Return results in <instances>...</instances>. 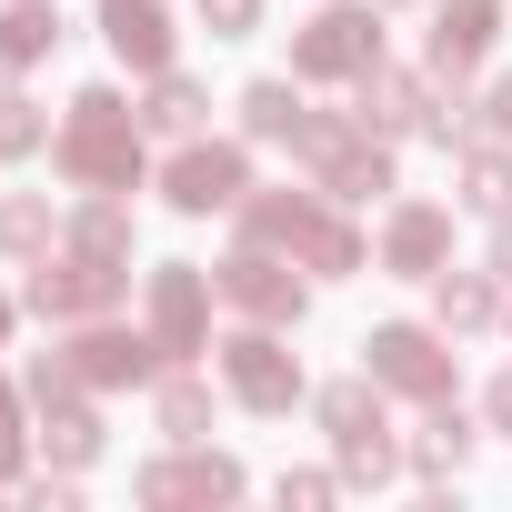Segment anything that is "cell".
<instances>
[{
	"label": "cell",
	"instance_id": "cell-1",
	"mask_svg": "<svg viewBox=\"0 0 512 512\" xmlns=\"http://www.w3.org/2000/svg\"><path fill=\"white\" fill-rule=\"evenodd\" d=\"M231 241H272V251H292V262L312 272V282H352V272H372V231L322 191V181H251L241 191V211H231Z\"/></svg>",
	"mask_w": 512,
	"mask_h": 512
},
{
	"label": "cell",
	"instance_id": "cell-2",
	"mask_svg": "<svg viewBox=\"0 0 512 512\" xmlns=\"http://www.w3.org/2000/svg\"><path fill=\"white\" fill-rule=\"evenodd\" d=\"M51 171L71 191H141L151 181V131H141V101L121 81H81L61 101V131H51Z\"/></svg>",
	"mask_w": 512,
	"mask_h": 512
},
{
	"label": "cell",
	"instance_id": "cell-3",
	"mask_svg": "<svg viewBox=\"0 0 512 512\" xmlns=\"http://www.w3.org/2000/svg\"><path fill=\"white\" fill-rule=\"evenodd\" d=\"M312 422L332 442V472L352 492H382L402 472V432H392V392L372 372H342V382H312Z\"/></svg>",
	"mask_w": 512,
	"mask_h": 512
},
{
	"label": "cell",
	"instance_id": "cell-4",
	"mask_svg": "<svg viewBox=\"0 0 512 512\" xmlns=\"http://www.w3.org/2000/svg\"><path fill=\"white\" fill-rule=\"evenodd\" d=\"M392 151H402V141L362 131L352 111H302V131H292L302 181H322L332 201H392V191H402V161H392Z\"/></svg>",
	"mask_w": 512,
	"mask_h": 512
},
{
	"label": "cell",
	"instance_id": "cell-5",
	"mask_svg": "<svg viewBox=\"0 0 512 512\" xmlns=\"http://www.w3.org/2000/svg\"><path fill=\"white\" fill-rule=\"evenodd\" d=\"M392 41H382V0H322V11L292 31V81L302 91H352L362 71H382Z\"/></svg>",
	"mask_w": 512,
	"mask_h": 512
},
{
	"label": "cell",
	"instance_id": "cell-6",
	"mask_svg": "<svg viewBox=\"0 0 512 512\" xmlns=\"http://www.w3.org/2000/svg\"><path fill=\"white\" fill-rule=\"evenodd\" d=\"M211 372H221V392H231L241 412H262V422H282L292 402H312V372H302L292 332H272V322H231V332L211 342Z\"/></svg>",
	"mask_w": 512,
	"mask_h": 512
},
{
	"label": "cell",
	"instance_id": "cell-7",
	"mask_svg": "<svg viewBox=\"0 0 512 512\" xmlns=\"http://www.w3.org/2000/svg\"><path fill=\"white\" fill-rule=\"evenodd\" d=\"M121 302H131V262H111V251H71V241H51L41 262H31V282H21V312L51 322V332L101 322V312H121Z\"/></svg>",
	"mask_w": 512,
	"mask_h": 512
},
{
	"label": "cell",
	"instance_id": "cell-8",
	"mask_svg": "<svg viewBox=\"0 0 512 512\" xmlns=\"http://www.w3.org/2000/svg\"><path fill=\"white\" fill-rule=\"evenodd\" d=\"M211 282H221V312L231 322H272V332H302L312 322V272L292 262V251H272V241H231L211 262Z\"/></svg>",
	"mask_w": 512,
	"mask_h": 512
},
{
	"label": "cell",
	"instance_id": "cell-9",
	"mask_svg": "<svg viewBox=\"0 0 512 512\" xmlns=\"http://www.w3.org/2000/svg\"><path fill=\"white\" fill-rule=\"evenodd\" d=\"M362 372L392 392V402H452L462 392V362H452V332L442 322H372L362 332Z\"/></svg>",
	"mask_w": 512,
	"mask_h": 512
},
{
	"label": "cell",
	"instance_id": "cell-10",
	"mask_svg": "<svg viewBox=\"0 0 512 512\" xmlns=\"http://www.w3.org/2000/svg\"><path fill=\"white\" fill-rule=\"evenodd\" d=\"M151 191H161L181 221L241 211V191H251V141H241V131H191V141H171V161H161Z\"/></svg>",
	"mask_w": 512,
	"mask_h": 512
},
{
	"label": "cell",
	"instance_id": "cell-11",
	"mask_svg": "<svg viewBox=\"0 0 512 512\" xmlns=\"http://www.w3.org/2000/svg\"><path fill=\"white\" fill-rule=\"evenodd\" d=\"M211 302H221V282L201 272V262H151L141 272V322H151V342H161V362H201L221 332H211Z\"/></svg>",
	"mask_w": 512,
	"mask_h": 512
},
{
	"label": "cell",
	"instance_id": "cell-12",
	"mask_svg": "<svg viewBox=\"0 0 512 512\" xmlns=\"http://www.w3.org/2000/svg\"><path fill=\"white\" fill-rule=\"evenodd\" d=\"M131 492H141L151 512H181V502H201V512H211V502H241V492H251V472H241L231 452H211V442H161V452L131 472Z\"/></svg>",
	"mask_w": 512,
	"mask_h": 512
},
{
	"label": "cell",
	"instance_id": "cell-13",
	"mask_svg": "<svg viewBox=\"0 0 512 512\" xmlns=\"http://www.w3.org/2000/svg\"><path fill=\"white\" fill-rule=\"evenodd\" d=\"M442 262H452V201H422V191L382 201V231H372V272H382V282H432Z\"/></svg>",
	"mask_w": 512,
	"mask_h": 512
},
{
	"label": "cell",
	"instance_id": "cell-14",
	"mask_svg": "<svg viewBox=\"0 0 512 512\" xmlns=\"http://www.w3.org/2000/svg\"><path fill=\"white\" fill-rule=\"evenodd\" d=\"M61 342H71V362H81V382H91V392H151V382L171 372V362H161V342H151V322L131 332L121 312H101V322H71Z\"/></svg>",
	"mask_w": 512,
	"mask_h": 512
},
{
	"label": "cell",
	"instance_id": "cell-15",
	"mask_svg": "<svg viewBox=\"0 0 512 512\" xmlns=\"http://www.w3.org/2000/svg\"><path fill=\"white\" fill-rule=\"evenodd\" d=\"M512 11L502 0H432V31H422V71H482L502 51Z\"/></svg>",
	"mask_w": 512,
	"mask_h": 512
},
{
	"label": "cell",
	"instance_id": "cell-16",
	"mask_svg": "<svg viewBox=\"0 0 512 512\" xmlns=\"http://www.w3.org/2000/svg\"><path fill=\"white\" fill-rule=\"evenodd\" d=\"M101 51L131 71V81H151V71H171L181 61V31H171V0H101Z\"/></svg>",
	"mask_w": 512,
	"mask_h": 512
},
{
	"label": "cell",
	"instance_id": "cell-17",
	"mask_svg": "<svg viewBox=\"0 0 512 512\" xmlns=\"http://www.w3.org/2000/svg\"><path fill=\"white\" fill-rule=\"evenodd\" d=\"M482 442H492V432H482V412H462V392H452V402H422V432H402V472L462 482V462H472Z\"/></svg>",
	"mask_w": 512,
	"mask_h": 512
},
{
	"label": "cell",
	"instance_id": "cell-18",
	"mask_svg": "<svg viewBox=\"0 0 512 512\" xmlns=\"http://www.w3.org/2000/svg\"><path fill=\"white\" fill-rule=\"evenodd\" d=\"M422 111H432V71L382 61V71H362V81H352V121H362V131H382V141H422Z\"/></svg>",
	"mask_w": 512,
	"mask_h": 512
},
{
	"label": "cell",
	"instance_id": "cell-19",
	"mask_svg": "<svg viewBox=\"0 0 512 512\" xmlns=\"http://www.w3.org/2000/svg\"><path fill=\"white\" fill-rule=\"evenodd\" d=\"M422 292H432V322H442L452 342H482V332H502V302H512L492 262H482V272H462V262H442V272H432Z\"/></svg>",
	"mask_w": 512,
	"mask_h": 512
},
{
	"label": "cell",
	"instance_id": "cell-20",
	"mask_svg": "<svg viewBox=\"0 0 512 512\" xmlns=\"http://www.w3.org/2000/svg\"><path fill=\"white\" fill-rule=\"evenodd\" d=\"M31 422H41V462H61V472H91V462L111 452L101 392H61V402H31Z\"/></svg>",
	"mask_w": 512,
	"mask_h": 512
},
{
	"label": "cell",
	"instance_id": "cell-21",
	"mask_svg": "<svg viewBox=\"0 0 512 512\" xmlns=\"http://www.w3.org/2000/svg\"><path fill=\"white\" fill-rule=\"evenodd\" d=\"M302 111H312V101H302L292 71H262V81H241V91H231V131H241L251 151H292Z\"/></svg>",
	"mask_w": 512,
	"mask_h": 512
},
{
	"label": "cell",
	"instance_id": "cell-22",
	"mask_svg": "<svg viewBox=\"0 0 512 512\" xmlns=\"http://www.w3.org/2000/svg\"><path fill=\"white\" fill-rule=\"evenodd\" d=\"M452 211H472V221H502V211H512V141L472 131V141L452 151Z\"/></svg>",
	"mask_w": 512,
	"mask_h": 512
},
{
	"label": "cell",
	"instance_id": "cell-23",
	"mask_svg": "<svg viewBox=\"0 0 512 512\" xmlns=\"http://www.w3.org/2000/svg\"><path fill=\"white\" fill-rule=\"evenodd\" d=\"M61 41H71L61 0H0V81H31Z\"/></svg>",
	"mask_w": 512,
	"mask_h": 512
},
{
	"label": "cell",
	"instance_id": "cell-24",
	"mask_svg": "<svg viewBox=\"0 0 512 512\" xmlns=\"http://www.w3.org/2000/svg\"><path fill=\"white\" fill-rule=\"evenodd\" d=\"M141 131H151V141H191V131H211V81L181 71V61L151 71V81H141Z\"/></svg>",
	"mask_w": 512,
	"mask_h": 512
},
{
	"label": "cell",
	"instance_id": "cell-25",
	"mask_svg": "<svg viewBox=\"0 0 512 512\" xmlns=\"http://www.w3.org/2000/svg\"><path fill=\"white\" fill-rule=\"evenodd\" d=\"M231 392H211L201 382V362H171L161 382H151V432L161 442H211V412H221Z\"/></svg>",
	"mask_w": 512,
	"mask_h": 512
},
{
	"label": "cell",
	"instance_id": "cell-26",
	"mask_svg": "<svg viewBox=\"0 0 512 512\" xmlns=\"http://www.w3.org/2000/svg\"><path fill=\"white\" fill-rule=\"evenodd\" d=\"M61 241L71 251H111V262H131V191H81L61 211Z\"/></svg>",
	"mask_w": 512,
	"mask_h": 512
},
{
	"label": "cell",
	"instance_id": "cell-27",
	"mask_svg": "<svg viewBox=\"0 0 512 512\" xmlns=\"http://www.w3.org/2000/svg\"><path fill=\"white\" fill-rule=\"evenodd\" d=\"M61 241V211H51V191H0V262H41V251Z\"/></svg>",
	"mask_w": 512,
	"mask_h": 512
},
{
	"label": "cell",
	"instance_id": "cell-28",
	"mask_svg": "<svg viewBox=\"0 0 512 512\" xmlns=\"http://www.w3.org/2000/svg\"><path fill=\"white\" fill-rule=\"evenodd\" d=\"M51 131H61V121L31 101V81H0V161H41Z\"/></svg>",
	"mask_w": 512,
	"mask_h": 512
},
{
	"label": "cell",
	"instance_id": "cell-29",
	"mask_svg": "<svg viewBox=\"0 0 512 512\" xmlns=\"http://www.w3.org/2000/svg\"><path fill=\"white\" fill-rule=\"evenodd\" d=\"M31 452H41V422H31V392L0 372V492H11L21 472H31Z\"/></svg>",
	"mask_w": 512,
	"mask_h": 512
},
{
	"label": "cell",
	"instance_id": "cell-30",
	"mask_svg": "<svg viewBox=\"0 0 512 512\" xmlns=\"http://www.w3.org/2000/svg\"><path fill=\"white\" fill-rule=\"evenodd\" d=\"M272 492H282V512H322V502H342L352 482H342V472H312V462H292Z\"/></svg>",
	"mask_w": 512,
	"mask_h": 512
},
{
	"label": "cell",
	"instance_id": "cell-31",
	"mask_svg": "<svg viewBox=\"0 0 512 512\" xmlns=\"http://www.w3.org/2000/svg\"><path fill=\"white\" fill-rule=\"evenodd\" d=\"M191 11H201V31H211V41H251L272 0H191Z\"/></svg>",
	"mask_w": 512,
	"mask_h": 512
},
{
	"label": "cell",
	"instance_id": "cell-32",
	"mask_svg": "<svg viewBox=\"0 0 512 512\" xmlns=\"http://www.w3.org/2000/svg\"><path fill=\"white\" fill-rule=\"evenodd\" d=\"M482 432H492V442H512V362L482 382Z\"/></svg>",
	"mask_w": 512,
	"mask_h": 512
},
{
	"label": "cell",
	"instance_id": "cell-33",
	"mask_svg": "<svg viewBox=\"0 0 512 512\" xmlns=\"http://www.w3.org/2000/svg\"><path fill=\"white\" fill-rule=\"evenodd\" d=\"M482 131H492V141H512V71H502V81H482Z\"/></svg>",
	"mask_w": 512,
	"mask_h": 512
},
{
	"label": "cell",
	"instance_id": "cell-34",
	"mask_svg": "<svg viewBox=\"0 0 512 512\" xmlns=\"http://www.w3.org/2000/svg\"><path fill=\"white\" fill-rule=\"evenodd\" d=\"M492 272H502V282H512V211H502V221H492Z\"/></svg>",
	"mask_w": 512,
	"mask_h": 512
},
{
	"label": "cell",
	"instance_id": "cell-35",
	"mask_svg": "<svg viewBox=\"0 0 512 512\" xmlns=\"http://www.w3.org/2000/svg\"><path fill=\"white\" fill-rule=\"evenodd\" d=\"M11 332H21V292H0V352H11Z\"/></svg>",
	"mask_w": 512,
	"mask_h": 512
},
{
	"label": "cell",
	"instance_id": "cell-36",
	"mask_svg": "<svg viewBox=\"0 0 512 512\" xmlns=\"http://www.w3.org/2000/svg\"><path fill=\"white\" fill-rule=\"evenodd\" d=\"M382 11H432V0H382Z\"/></svg>",
	"mask_w": 512,
	"mask_h": 512
},
{
	"label": "cell",
	"instance_id": "cell-37",
	"mask_svg": "<svg viewBox=\"0 0 512 512\" xmlns=\"http://www.w3.org/2000/svg\"><path fill=\"white\" fill-rule=\"evenodd\" d=\"M502 332H512V302H502Z\"/></svg>",
	"mask_w": 512,
	"mask_h": 512
}]
</instances>
